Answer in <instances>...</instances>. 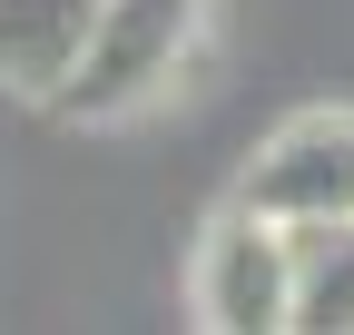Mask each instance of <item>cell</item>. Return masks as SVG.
Wrapping results in <instances>:
<instances>
[{"label":"cell","instance_id":"3957f363","mask_svg":"<svg viewBox=\"0 0 354 335\" xmlns=\"http://www.w3.org/2000/svg\"><path fill=\"white\" fill-rule=\"evenodd\" d=\"M246 207H266L276 227H335L354 217V109H305L246 158L236 178Z\"/></svg>","mask_w":354,"mask_h":335},{"label":"cell","instance_id":"7a4b0ae2","mask_svg":"<svg viewBox=\"0 0 354 335\" xmlns=\"http://www.w3.org/2000/svg\"><path fill=\"white\" fill-rule=\"evenodd\" d=\"M187 296L216 335H276L295 325V227H276L266 207L227 197L187 257Z\"/></svg>","mask_w":354,"mask_h":335},{"label":"cell","instance_id":"5b68a950","mask_svg":"<svg viewBox=\"0 0 354 335\" xmlns=\"http://www.w3.org/2000/svg\"><path fill=\"white\" fill-rule=\"evenodd\" d=\"M295 335H354V217L295 227Z\"/></svg>","mask_w":354,"mask_h":335},{"label":"cell","instance_id":"277c9868","mask_svg":"<svg viewBox=\"0 0 354 335\" xmlns=\"http://www.w3.org/2000/svg\"><path fill=\"white\" fill-rule=\"evenodd\" d=\"M109 0H0V69H10V89L59 109V89L79 79L88 39H99Z\"/></svg>","mask_w":354,"mask_h":335},{"label":"cell","instance_id":"6da1fadb","mask_svg":"<svg viewBox=\"0 0 354 335\" xmlns=\"http://www.w3.org/2000/svg\"><path fill=\"white\" fill-rule=\"evenodd\" d=\"M197 30H207V0H109V20H99V39H88L79 79L59 89V118L109 129V118L148 109L167 79L187 69Z\"/></svg>","mask_w":354,"mask_h":335}]
</instances>
